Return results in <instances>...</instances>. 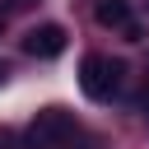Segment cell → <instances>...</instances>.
<instances>
[{"instance_id": "5", "label": "cell", "mask_w": 149, "mask_h": 149, "mask_svg": "<svg viewBox=\"0 0 149 149\" xmlns=\"http://www.w3.org/2000/svg\"><path fill=\"white\" fill-rule=\"evenodd\" d=\"M0 88H5V65H0Z\"/></svg>"}, {"instance_id": "1", "label": "cell", "mask_w": 149, "mask_h": 149, "mask_svg": "<svg viewBox=\"0 0 149 149\" xmlns=\"http://www.w3.org/2000/svg\"><path fill=\"white\" fill-rule=\"evenodd\" d=\"M121 84H126V65H121V61L98 56V51L84 56V65H79V88H84V98H93V102H112V98L121 93Z\"/></svg>"}, {"instance_id": "3", "label": "cell", "mask_w": 149, "mask_h": 149, "mask_svg": "<svg viewBox=\"0 0 149 149\" xmlns=\"http://www.w3.org/2000/svg\"><path fill=\"white\" fill-rule=\"evenodd\" d=\"M23 51H28V56H37V61L61 56V51H65V28H61V23H37V28H28Z\"/></svg>"}, {"instance_id": "6", "label": "cell", "mask_w": 149, "mask_h": 149, "mask_svg": "<svg viewBox=\"0 0 149 149\" xmlns=\"http://www.w3.org/2000/svg\"><path fill=\"white\" fill-rule=\"evenodd\" d=\"M14 5H33V0H14Z\"/></svg>"}, {"instance_id": "4", "label": "cell", "mask_w": 149, "mask_h": 149, "mask_svg": "<svg viewBox=\"0 0 149 149\" xmlns=\"http://www.w3.org/2000/svg\"><path fill=\"white\" fill-rule=\"evenodd\" d=\"M93 19L102 28H126L130 23V0H98L93 5Z\"/></svg>"}, {"instance_id": "2", "label": "cell", "mask_w": 149, "mask_h": 149, "mask_svg": "<svg viewBox=\"0 0 149 149\" xmlns=\"http://www.w3.org/2000/svg\"><path fill=\"white\" fill-rule=\"evenodd\" d=\"M74 135H79V126H74V116H70L65 107H42V112L33 116L23 144H28V149H61V144L74 140Z\"/></svg>"}]
</instances>
